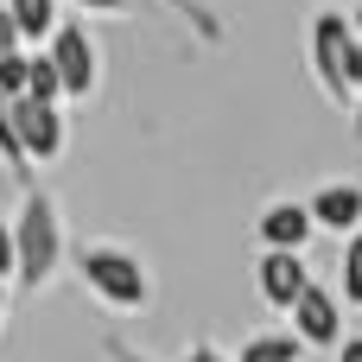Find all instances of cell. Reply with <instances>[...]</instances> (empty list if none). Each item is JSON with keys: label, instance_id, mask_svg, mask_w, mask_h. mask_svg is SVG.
<instances>
[{"label": "cell", "instance_id": "6da1fadb", "mask_svg": "<svg viewBox=\"0 0 362 362\" xmlns=\"http://www.w3.org/2000/svg\"><path fill=\"white\" fill-rule=\"evenodd\" d=\"M305 57H312V76H318L325 102L350 108V95H356V83H362V32L350 25V13L318 6L305 19Z\"/></svg>", "mask_w": 362, "mask_h": 362}, {"label": "cell", "instance_id": "7a4b0ae2", "mask_svg": "<svg viewBox=\"0 0 362 362\" xmlns=\"http://www.w3.org/2000/svg\"><path fill=\"white\" fill-rule=\"evenodd\" d=\"M64 261L76 267V280H83L108 312H127V318H134V312H146L153 280H146L140 255H127V248H115V242H76Z\"/></svg>", "mask_w": 362, "mask_h": 362}, {"label": "cell", "instance_id": "3957f363", "mask_svg": "<svg viewBox=\"0 0 362 362\" xmlns=\"http://www.w3.org/2000/svg\"><path fill=\"white\" fill-rule=\"evenodd\" d=\"M13 223V255H19V286L25 293H38V286H51V274L64 267V255H70V242H64V223H57V204L45 197V191H25L19 197V216H6Z\"/></svg>", "mask_w": 362, "mask_h": 362}, {"label": "cell", "instance_id": "277c9868", "mask_svg": "<svg viewBox=\"0 0 362 362\" xmlns=\"http://www.w3.org/2000/svg\"><path fill=\"white\" fill-rule=\"evenodd\" d=\"M45 57H51V70H57V83H64V102H83V95H95V76H102V57H95V38L70 19V25H57L51 38H45Z\"/></svg>", "mask_w": 362, "mask_h": 362}, {"label": "cell", "instance_id": "5b68a950", "mask_svg": "<svg viewBox=\"0 0 362 362\" xmlns=\"http://www.w3.org/2000/svg\"><path fill=\"white\" fill-rule=\"evenodd\" d=\"M13 134H19L25 165H51V159H64V146H70L64 102H32V95H19V102H13Z\"/></svg>", "mask_w": 362, "mask_h": 362}, {"label": "cell", "instance_id": "8992f818", "mask_svg": "<svg viewBox=\"0 0 362 362\" xmlns=\"http://www.w3.org/2000/svg\"><path fill=\"white\" fill-rule=\"evenodd\" d=\"M286 318H293V337H299L305 350H337V344H344V299H337L325 280H312Z\"/></svg>", "mask_w": 362, "mask_h": 362}, {"label": "cell", "instance_id": "52a82bcc", "mask_svg": "<svg viewBox=\"0 0 362 362\" xmlns=\"http://www.w3.org/2000/svg\"><path fill=\"white\" fill-rule=\"evenodd\" d=\"M305 286H312V267H305V255L261 248V261H255V293H261V305H274V312H293Z\"/></svg>", "mask_w": 362, "mask_h": 362}, {"label": "cell", "instance_id": "ba28073f", "mask_svg": "<svg viewBox=\"0 0 362 362\" xmlns=\"http://www.w3.org/2000/svg\"><path fill=\"white\" fill-rule=\"evenodd\" d=\"M305 210H312V229H325V235H356L362 229V185L356 178H325Z\"/></svg>", "mask_w": 362, "mask_h": 362}, {"label": "cell", "instance_id": "9c48e42d", "mask_svg": "<svg viewBox=\"0 0 362 362\" xmlns=\"http://www.w3.org/2000/svg\"><path fill=\"white\" fill-rule=\"evenodd\" d=\"M318 229H312V210L305 204H293V197H280V204H267L261 216H255V242L261 248H280V255H305V242H312Z\"/></svg>", "mask_w": 362, "mask_h": 362}, {"label": "cell", "instance_id": "30bf717a", "mask_svg": "<svg viewBox=\"0 0 362 362\" xmlns=\"http://www.w3.org/2000/svg\"><path fill=\"white\" fill-rule=\"evenodd\" d=\"M0 6H6V19L19 25V45H45V38L64 25V19H57L64 0H0Z\"/></svg>", "mask_w": 362, "mask_h": 362}, {"label": "cell", "instance_id": "8fae6325", "mask_svg": "<svg viewBox=\"0 0 362 362\" xmlns=\"http://www.w3.org/2000/svg\"><path fill=\"white\" fill-rule=\"evenodd\" d=\"M229 362H305V344L293 331H255Z\"/></svg>", "mask_w": 362, "mask_h": 362}, {"label": "cell", "instance_id": "7c38bea8", "mask_svg": "<svg viewBox=\"0 0 362 362\" xmlns=\"http://www.w3.org/2000/svg\"><path fill=\"white\" fill-rule=\"evenodd\" d=\"M337 299L362 312V229H356V235H344V261H337Z\"/></svg>", "mask_w": 362, "mask_h": 362}, {"label": "cell", "instance_id": "4fadbf2b", "mask_svg": "<svg viewBox=\"0 0 362 362\" xmlns=\"http://www.w3.org/2000/svg\"><path fill=\"white\" fill-rule=\"evenodd\" d=\"M25 95L32 102H64V83H57V70H51L45 51H25Z\"/></svg>", "mask_w": 362, "mask_h": 362}, {"label": "cell", "instance_id": "5bb4252c", "mask_svg": "<svg viewBox=\"0 0 362 362\" xmlns=\"http://www.w3.org/2000/svg\"><path fill=\"white\" fill-rule=\"evenodd\" d=\"M0 165H13L25 178V153H19V134H13V102L0 95Z\"/></svg>", "mask_w": 362, "mask_h": 362}, {"label": "cell", "instance_id": "9a60e30c", "mask_svg": "<svg viewBox=\"0 0 362 362\" xmlns=\"http://www.w3.org/2000/svg\"><path fill=\"white\" fill-rule=\"evenodd\" d=\"M0 95H6V102L25 95V51H13V57L0 64Z\"/></svg>", "mask_w": 362, "mask_h": 362}, {"label": "cell", "instance_id": "2e32d148", "mask_svg": "<svg viewBox=\"0 0 362 362\" xmlns=\"http://www.w3.org/2000/svg\"><path fill=\"white\" fill-rule=\"evenodd\" d=\"M13 267H19V255H13V223L0 216V280H13Z\"/></svg>", "mask_w": 362, "mask_h": 362}, {"label": "cell", "instance_id": "e0dca14e", "mask_svg": "<svg viewBox=\"0 0 362 362\" xmlns=\"http://www.w3.org/2000/svg\"><path fill=\"white\" fill-rule=\"evenodd\" d=\"M102 356L108 362H153V356H140L134 344H121V337H102Z\"/></svg>", "mask_w": 362, "mask_h": 362}, {"label": "cell", "instance_id": "ac0fdd59", "mask_svg": "<svg viewBox=\"0 0 362 362\" xmlns=\"http://www.w3.org/2000/svg\"><path fill=\"white\" fill-rule=\"evenodd\" d=\"M13 51H25V45H19V25H13V19H6V6H0V64H6Z\"/></svg>", "mask_w": 362, "mask_h": 362}, {"label": "cell", "instance_id": "d6986e66", "mask_svg": "<svg viewBox=\"0 0 362 362\" xmlns=\"http://www.w3.org/2000/svg\"><path fill=\"white\" fill-rule=\"evenodd\" d=\"M64 6H76V13H121V0H64Z\"/></svg>", "mask_w": 362, "mask_h": 362}, {"label": "cell", "instance_id": "ffe728a7", "mask_svg": "<svg viewBox=\"0 0 362 362\" xmlns=\"http://www.w3.org/2000/svg\"><path fill=\"white\" fill-rule=\"evenodd\" d=\"M185 362H229V356H223V350H210V344H191V350H185Z\"/></svg>", "mask_w": 362, "mask_h": 362}, {"label": "cell", "instance_id": "44dd1931", "mask_svg": "<svg viewBox=\"0 0 362 362\" xmlns=\"http://www.w3.org/2000/svg\"><path fill=\"white\" fill-rule=\"evenodd\" d=\"M337 362H362V337H344L337 344Z\"/></svg>", "mask_w": 362, "mask_h": 362}, {"label": "cell", "instance_id": "7402d4cb", "mask_svg": "<svg viewBox=\"0 0 362 362\" xmlns=\"http://www.w3.org/2000/svg\"><path fill=\"white\" fill-rule=\"evenodd\" d=\"M350 127H356V140H362V83H356V95H350Z\"/></svg>", "mask_w": 362, "mask_h": 362}, {"label": "cell", "instance_id": "603a6c76", "mask_svg": "<svg viewBox=\"0 0 362 362\" xmlns=\"http://www.w3.org/2000/svg\"><path fill=\"white\" fill-rule=\"evenodd\" d=\"M350 25H356V32H362V0H356V6H350Z\"/></svg>", "mask_w": 362, "mask_h": 362}, {"label": "cell", "instance_id": "cb8c5ba5", "mask_svg": "<svg viewBox=\"0 0 362 362\" xmlns=\"http://www.w3.org/2000/svg\"><path fill=\"white\" fill-rule=\"evenodd\" d=\"M0 318H6V280H0Z\"/></svg>", "mask_w": 362, "mask_h": 362}]
</instances>
